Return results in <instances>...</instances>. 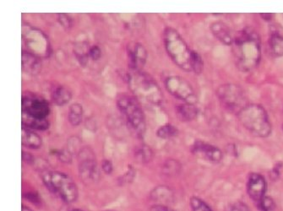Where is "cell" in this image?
I'll list each match as a JSON object with an SVG mask.
<instances>
[{
    "mask_svg": "<svg viewBox=\"0 0 283 211\" xmlns=\"http://www.w3.org/2000/svg\"><path fill=\"white\" fill-rule=\"evenodd\" d=\"M232 50L237 67L243 72L255 70L261 59V41L252 30L237 34L232 43Z\"/></svg>",
    "mask_w": 283,
    "mask_h": 211,
    "instance_id": "1",
    "label": "cell"
},
{
    "mask_svg": "<svg viewBox=\"0 0 283 211\" xmlns=\"http://www.w3.org/2000/svg\"><path fill=\"white\" fill-rule=\"evenodd\" d=\"M128 84L140 102L150 106H158L163 101V95L158 84L151 76L142 71H132L128 74Z\"/></svg>",
    "mask_w": 283,
    "mask_h": 211,
    "instance_id": "2",
    "label": "cell"
},
{
    "mask_svg": "<svg viewBox=\"0 0 283 211\" xmlns=\"http://www.w3.org/2000/svg\"><path fill=\"white\" fill-rule=\"evenodd\" d=\"M164 45L167 54L173 62L184 71L192 70L193 51L190 50L181 35L172 27H167L163 33Z\"/></svg>",
    "mask_w": 283,
    "mask_h": 211,
    "instance_id": "3",
    "label": "cell"
},
{
    "mask_svg": "<svg viewBox=\"0 0 283 211\" xmlns=\"http://www.w3.org/2000/svg\"><path fill=\"white\" fill-rule=\"evenodd\" d=\"M238 115L241 124L252 135L265 138L272 134V124L267 113L260 105L249 104Z\"/></svg>",
    "mask_w": 283,
    "mask_h": 211,
    "instance_id": "4",
    "label": "cell"
},
{
    "mask_svg": "<svg viewBox=\"0 0 283 211\" xmlns=\"http://www.w3.org/2000/svg\"><path fill=\"white\" fill-rule=\"evenodd\" d=\"M117 105L136 136L144 137L146 123L140 101L135 96L122 94L117 100Z\"/></svg>",
    "mask_w": 283,
    "mask_h": 211,
    "instance_id": "5",
    "label": "cell"
},
{
    "mask_svg": "<svg viewBox=\"0 0 283 211\" xmlns=\"http://www.w3.org/2000/svg\"><path fill=\"white\" fill-rule=\"evenodd\" d=\"M43 183L52 193L57 194L67 204L73 203L78 198V189L74 180L63 172L50 171L43 173Z\"/></svg>",
    "mask_w": 283,
    "mask_h": 211,
    "instance_id": "6",
    "label": "cell"
},
{
    "mask_svg": "<svg viewBox=\"0 0 283 211\" xmlns=\"http://www.w3.org/2000/svg\"><path fill=\"white\" fill-rule=\"evenodd\" d=\"M22 41L26 51L40 59H48L52 54L51 43L45 32L29 23H22Z\"/></svg>",
    "mask_w": 283,
    "mask_h": 211,
    "instance_id": "7",
    "label": "cell"
},
{
    "mask_svg": "<svg viewBox=\"0 0 283 211\" xmlns=\"http://www.w3.org/2000/svg\"><path fill=\"white\" fill-rule=\"evenodd\" d=\"M216 94L223 107L232 113L238 114L249 105L245 92L238 84H222L218 88Z\"/></svg>",
    "mask_w": 283,
    "mask_h": 211,
    "instance_id": "8",
    "label": "cell"
},
{
    "mask_svg": "<svg viewBox=\"0 0 283 211\" xmlns=\"http://www.w3.org/2000/svg\"><path fill=\"white\" fill-rule=\"evenodd\" d=\"M165 86L171 95L187 104L195 105L198 101L197 95L191 84L181 76L167 77L165 80Z\"/></svg>",
    "mask_w": 283,
    "mask_h": 211,
    "instance_id": "9",
    "label": "cell"
},
{
    "mask_svg": "<svg viewBox=\"0 0 283 211\" xmlns=\"http://www.w3.org/2000/svg\"><path fill=\"white\" fill-rule=\"evenodd\" d=\"M79 172L83 182L91 184L98 182L101 177L100 169L96 163L93 151L90 148H84L79 152Z\"/></svg>",
    "mask_w": 283,
    "mask_h": 211,
    "instance_id": "10",
    "label": "cell"
},
{
    "mask_svg": "<svg viewBox=\"0 0 283 211\" xmlns=\"http://www.w3.org/2000/svg\"><path fill=\"white\" fill-rule=\"evenodd\" d=\"M21 107L22 113L41 120L47 119L51 111L49 103L45 98L31 92L23 94Z\"/></svg>",
    "mask_w": 283,
    "mask_h": 211,
    "instance_id": "11",
    "label": "cell"
},
{
    "mask_svg": "<svg viewBox=\"0 0 283 211\" xmlns=\"http://www.w3.org/2000/svg\"><path fill=\"white\" fill-rule=\"evenodd\" d=\"M129 65L132 71H142L147 60V51L142 43L131 42L127 46Z\"/></svg>",
    "mask_w": 283,
    "mask_h": 211,
    "instance_id": "12",
    "label": "cell"
},
{
    "mask_svg": "<svg viewBox=\"0 0 283 211\" xmlns=\"http://www.w3.org/2000/svg\"><path fill=\"white\" fill-rule=\"evenodd\" d=\"M192 151L195 155L212 162H219L222 159V152L217 147L205 143L202 141H197L194 143Z\"/></svg>",
    "mask_w": 283,
    "mask_h": 211,
    "instance_id": "13",
    "label": "cell"
},
{
    "mask_svg": "<svg viewBox=\"0 0 283 211\" xmlns=\"http://www.w3.org/2000/svg\"><path fill=\"white\" fill-rule=\"evenodd\" d=\"M247 191L252 200L259 202L265 197L266 194V182L265 178L257 173L250 175L247 183Z\"/></svg>",
    "mask_w": 283,
    "mask_h": 211,
    "instance_id": "14",
    "label": "cell"
},
{
    "mask_svg": "<svg viewBox=\"0 0 283 211\" xmlns=\"http://www.w3.org/2000/svg\"><path fill=\"white\" fill-rule=\"evenodd\" d=\"M22 70L30 75H37L42 70L41 59L27 51H22Z\"/></svg>",
    "mask_w": 283,
    "mask_h": 211,
    "instance_id": "15",
    "label": "cell"
},
{
    "mask_svg": "<svg viewBox=\"0 0 283 211\" xmlns=\"http://www.w3.org/2000/svg\"><path fill=\"white\" fill-rule=\"evenodd\" d=\"M211 30L212 31L213 35L219 41H221L226 45H232L233 37L231 34L230 29L225 23L221 21L213 23L212 25H211Z\"/></svg>",
    "mask_w": 283,
    "mask_h": 211,
    "instance_id": "16",
    "label": "cell"
},
{
    "mask_svg": "<svg viewBox=\"0 0 283 211\" xmlns=\"http://www.w3.org/2000/svg\"><path fill=\"white\" fill-rule=\"evenodd\" d=\"M150 198L153 201L157 203L156 206H167V204L172 202L173 200V194L172 190L164 187V186H160L155 189H153V191L150 194Z\"/></svg>",
    "mask_w": 283,
    "mask_h": 211,
    "instance_id": "17",
    "label": "cell"
},
{
    "mask_svg": "<svg viewBox=\"0 0 283 211\" xmlns=\"http://www.w3.org/2000/svg\"><path fill=\"white\" fill-rule=\"evenodd\" d=\"M21 143L23 146L27 147L30 149H39L43 144V140L39 135L31 131L27 128L23 127L21 130Z\"/></svg>",
    "mask_w": 283,
    "mask_h": 211,
    "instance_id": "18",
    "label": "cell"
},
{
    "mask_svg": "<svg viewBox=\"0 0 283 211\" xmlns=\"http://www.w3.org/2000/svg\"><path fill=\"white\" fill-rule=\"evenodd\" d=\"M22 125L27 129L32 130H46L49 128V122L48 119H37L31 118V116L27 115L26 113H22Z\"/></svg>",
    "mask_w": 283,
    "mask_h": 211,
    "instance_id": "19",
    "label": "cell"
},
{
    "mask_svg": "<svg viewBox=\"0 0 283 211\" xmlns=\"http://www.w3.org/2000/svg\"><path fill=\"white\" fill-rule=\"evenodd\" d=\"M72 98V92L68 88L65 86H59L54 90L52 95V99L58 106H65L68 104Z\"/></svg>",
    "mask_w": 283,
    "mask_h": 211,
    "instance_id": "20",
    "label": "cell"
},
{
    "mask_svg": "<svg viewBox=\"0 0 283 211\" xmlns=\"http://www.w3.org/2000/svg\"><path fill=\"white\" fill-rule=\"evenodd\" d=\"M177 113L182 120L191 121L197 117L198 110L195 107V105L184 103L177 107Z\"/></svg>",
    "mask_w": 283,
    "mask_h": 211,
    "instance_id": "21",
    "label": "cell"
},
{
    "mask_svg": "<svg viewBox=\"0 0 283 211\" xmlns=\"http://www.w3.org/2000/svg\"><path fill=\"white\" fill-rule=\"evenodd\" d=\"M69 121L73 126H79L83 119V107L79 103L71 105L69 110Z\"/></svg>",
    "mask_w": 283,
    "mask_h": 211,
    "instance_id": "22",
    "label": "cell"
},
{
    "mask_svg": "<svg viewBox=\"0 0 283 211\" xmlns=\"http://www.w3.org/2000/svg\"><path fill=\"white\" fill-rule=\"evenodd\" d=\"M136 160L141 163H148L153 157V152L146 144H142L136 150Z\"/></svg>",
    "mask_w": 283,
    "mask_h": 211,
    "instance_id": "23",
    "label": "cell"
},
{
    "mask_svg": "<svg viewBox=\"0 0 283 211\" xmlns=\"http://www.w3.org/2000/svg\"><path fill=\"white\" fill-rule=\"evenodd\" d=\"M270 45L275 55L283 56V36H281L280 34L272 35L270 39Z\"/></svg>",
    "mask_w": 283,
    "mask_h": 211,
    "instance_id": "24",
    "label": "cell"
},
{
    "mask_svg": "<svg viewBox=\"0 0 283 211\" xmlns=\"http://www.w3.org/2000/svg\"><path fill=\"white\" fill-rule=\"evenodd\" d=\"M178 134L179 130L172 124H165L163 126L160 127L156 131L157 137L161 139L173 138L177 136Z\"/></svg>",
    "mask_w": 283,
    "mask_h": 211,
    "instance_id": "25",
    "label": "cell"
},
{
    "mask_svg": "<svg viewBox=\"0 0 283 211\" xmlns=\"http://www.w3.org/2000/svg\"><path fill=\"white\" fill-rule=\"evenodd\" d=\"M181 171V165L177 160H169L165 162L163 172L167 176H176Z\"/></svg>",
    "mask_w": 283,
    "mask_h": 211,
    "instance_id": "26",
    "label": "cell"
},
{
    "mask_svg": "<svg viewBox=\"0 0 283 211\" xmlns=\"http://www.w3.org/2000/svg\"><path fill=\"white\" fill-rule=\"evenodd\" d=\"M190 206L192 211H213L203 200L197 197L190 199Z\"/></svg>",
    "mask_w": 283,
    "mask_h": 211,
    "instance_id": "27",
    "label": "cell"
},
{
    "mask_svg": "<svg viewBox=\"0 0 283 211\" xmlns=\"http://www.w3.org/2000/svg\"><path fill=\"white\" fill-rule=\"evenodd\" d=\"M259 208L261 211H275L276 204L272 198L265 196L259 201Z\"/></svg>",
    "mask_w": 283,
    "mask_h": 211,
    "instance_id": "28",
    "label": "cell"
},
{
    "mask_svg": "<svg viewBox=\"0 0 283 211\" xmlns=\"http://www.w3.org/2000/svg\"><path fill=\"white\" fill-rule=\"evenodd\" d=\"M191 66H192V70L195 73H201L203 70V60L201 59V57L197 54L196 52L193 51L192 54V62H191Z\"/></svg>",
    "mask_w": 283,
    "mask_h": 211,
    "instance_id": "29",
    "label": "cell"
},
{
    "mask_svg": "<svg viewBox=\"0 0 283 211\" xmlns=\"http://www.w3.org/2000/svg\"><path fill=\"white\" fill-rule=\"evenodd\" d=\"M58 20L64 28L70 29L73 25V19L67 14L62 13V14H58Z\"/></svg>",
    "mask_w": 283,
    "mask_h": 211,
    "instance_id": "30",
    "label": "cell"
},
{
    "mask_svg": "<svg viewBox=\"0 0 283 211\" xmlns=\"http://www.w3.org/2000/svg\"><path fill=\"white\" fill-rule=\"evenodd\" d=\"M136 176V171L132 166H130V168L128 170V172L125 173L124 176L120 177V182L121 183H131L133 181Z\"/></svg>",
    "mask_w": 283,
    "mask_h": 211,
    "instance_id": "31",
    "label": "cell"
},
{
    "mask_svg": "<svg viewBox=\"0 0 283 211\" xmlns=\"http://www.w3.org/2000/svg\"><path fill=\"white\" fill-rule=\"evenodd\" d=\"M88 54H89V56L91 57V59L94 61H96L101 58V55H102V51H101V48L98 47V46L94 45L90 48L89 51H88Z\"/></svg>",
    "mask_w": 283,
    "mask_h": 211,
    "instance_id": "32",
    "label": "cell"
},
{
    "mask_svg": "<svg viewBox=\"0 0 283 211\" xmlns=\"http://www.w3.org/2000/svg\"><path fill=\"white\" fill-rule=\"evenodd\" d=\"M57 155L62 160L63 162H71V152L68 149H63V150H57Z\"/></svg>",
    "mask_w": 283,
    "mask_h": 211,
    "instance_id": "33",
    "label": "cell"
},
{
    "mask_svg": "<svg viewBox=\"0 0 283 211\" xmlns=\"http://www.w3.org/2000/svg\"><path fill=\"white\" fill-rule=\"evenodd\" d=\"M226 211H250L249 207L244 203L237 202L232 204Z\"/></svg>",
    "mask_w": 283,
    "mask_h": 211,
    "instance_id": "34",
    "label": "cell"
},
{
    "mask_svg": "<svg viewBox=\"0 0 283 211\" xmlns=\"http://www.w3.org/2000/svg\"><path fill=\"white\" fill-rule=\"evenodd\" d=\"M102 169L105 173L111 174L113 172V164H112L110 160H103L102 162Z\"/></svg>",
    "mask_w": 283,
    "mask_h": 211,
    "instance_id": "35",
    "label": "cell"
},
{
    "mask_svg": "<svg viewBox=\"0 0 283 211\" xmlns=\"http://www.w3.org/2000/svg\"><path fill=\"white\" fill-rule=\"evenodd\" d=\"M25 198L27 199L29 201L34 203V204H38L40 201L38 194H35V193H27V194H25Z\"/></svg>",
    "mask_w": 283,
    "mask_h": 211,
    "instance_id": "36",
    "label": "cell"
},
{
    "mask_svg": "<svg viewBox=\"0 0 283 211\" xmlns=\"http://www.w3.org/2000/svg\"><path fill=\"white\" fill-rule=\"evenodd\" d=\"M22 160L23 161H25L26 163L33 164L34 163L35 159L34 157H33V155L30 154V153L22 151Z\"/></svg>",
    "mask_w": 283,
    "mask_h": 211,
    "instance_id": "37",
    "label": "cell"
},
{
    "mask_svg": "<svg viewBox=\"0 0 283 211\" xmlns=\"http://www.w3.org/2000/svg\"><path fill=\"white\" fill-rule=\"evenodd\" d=\"M150 211H173L170 210L167 206H154L150 209Z\"/></svg>",
    "mask_w": 283,
    "mask_h": 211,
    "instance_id": "38",
    "label": "cell"
},
{
    "mask_svg": "<svg viewBox=\"0 0 283 211\" xmlns=\"http://www.w3.org/2000/svg\"><path fill=\"white\" fill-rule=\"evenodd\" d=\"M261 16L263 17L264 19H265V20H271V19H272V16H273V15H272V14H261Z\"/></svg>",
    "mask_w": 283,
    "mask_h": 211,
    "instance_id": "39",
    "label": "cell"
},
{
    "mask_svg": "<svg viewBox=\"0 0 283 211\" xmlns=\"http://www.w3.org/2000/svg\"><path fill=\"white\" fill-rule=\"evenodd\" d=\"M21 211H31V209L28 208V207H26V206H22V209H21Z\"/></svg>",
    "mask_w": 283,
    "mask_h": 211,
    "instance_id": "40",
    "label": "cell"
},
{
    "mask_svg": "<svg viewBox=\"0 0 283 211\" xmlns=\"http://www.w3.org/2000/svg\"><path fill=\"white\" fill-rule=\"evenodd\" d=\"M71 211H83L81 210H79V209H74V210H72Z\"/></svg>",
    "mask_w": 283,
    "mask_h": 211,
    "instance_id": "41",
    "label": "cell"
},
{
    "mask_svg": "<svg viewBox=\"0 0 283 211\" xmlns=\"http://www.w3.org/2000/svg\"></svg>",
    "mask_w": 283,
    "mask_h": 211,
    "instance_id": "42",
    "label": "cell"
},
{
    "mask_svg": "<svg viewBox=\"0 0 283 211\" xmlns=\"http://www.w3.org/2000/svg\"></svg>",
    "mask_w": 283,
    "mask_h": 211,
    "instance_id": "43",
    "label": "cell"
}]
</instances>
